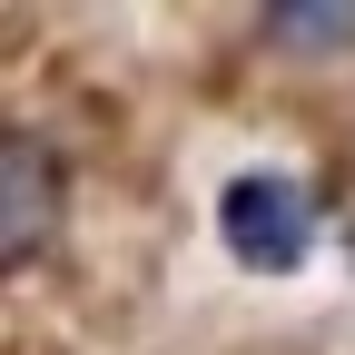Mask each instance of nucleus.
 <instances>
[{"mask_svg":"<svg viewBox=\"0 0 355 355\" xmlns=\"http://www.w3.org/2000/svg\"><path fill=\"white\" fill-rule=\"evenodd\" d=\"M69 237V158L40 128H0V277H30Z\"/></svg>","mask_w":355,"mask_h":355,"instance_id":"obj_1","label":"nucleus"},{"mask_svg":"<svg viewBox=\"0 0 355 355\" xmlns=\"http://www.w3.org/2000/svg\"><path fill=\"white\" fill-rule=\"evenodd\" d=\"M217 237L237 247V266H266V277H286L316 237V198H306V178L286 168H247L227 178V198H217Z\"/></svg>","mask_w":355,"mask_h":355,"instance_id":"obj_2","label":"nucleus"},{"mask_svg":"<svg viewBox=\"0 0 355 355\" xmlns=\"http://www.w3.org/2000/svg\"><path fill=\"white\" fill-rule=\"evenodd\" d=\"M277 50H355V10H266Z\"/></svg>","mask_w":355,"mask_h":355,"instance_id":"obj_3","label":"nucleus"}]
</instances>
